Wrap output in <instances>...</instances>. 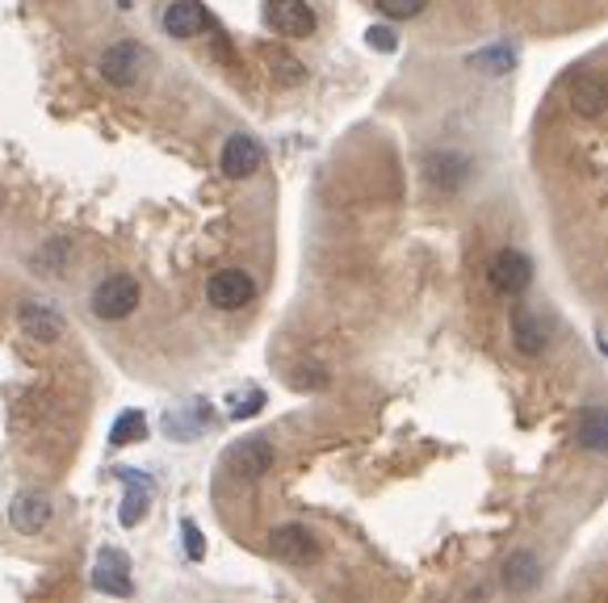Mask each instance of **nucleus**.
I'll return each mask as SVG.
<instances>
[{"label":"nucleus","instance_id":"obj_1","mask_svg":"<svg viewBox=\"0 0 608 603\" xmlns=\"http://www.w3.org/2000/svg\"><path fill=\"white\" fill-rule=\"evenodd\" d=\"M139 302H143V289H139V282H134L131 273H110V277L97 282L93 298H89V310H93L101 323H122L139 310Z\"/></svg>","mask_w":608,"mask_h":603},{"label":"nucleus","instance_id":"obj_2","mask_svg":"<svg viewBox=\"0 0 608 603\" xmlns=\"http://www.w3.org/2000/svg\"><path fill=\"white\" fill-rule=\"evenodd\" d=\"M143 68H148V51H143L139 42H131V38L110 42V47L97 55V72H101L105 84H114V89H134Z\"/></svg>","mask_w":608,"mask_h":603},{"label":"nucleus","instance_id":"obj_3","mask_svg":"<svg viewBox=\"0 0 608 603\" xmlns=\"http://www.w3.org/2000/svg\"><path fill=\"white\" fill-rule=\"evenodd\" d=\"M273 461H277V452L268 444L265 436H244V440H235L227 452H223V470L235 478V482H261L268 470H273Z\"/></svg>","mask_w":608,"mask_h":603},{"label":"nucleus","instance_id":"obj_4","mask_svg":"<svg viewBox=\"0 0 608 603\" xmlns=\"http://www.w3.org/2000/svg\"><path fill=\"white\" fill-rule=\"evenodd\" d=\"M487 282H492L495 294L520 298L533 282V260L525 252H516V247H499L492 256V268H487Z\"/></svg>","mask_w":608,"mask_h":603},{"label":"nucleus","instance_id":"obj_5","mask_svg":"<svg viewBox=\"0 0 608 603\" xmlns=\"http://www.w3.org/2000/svg\"><path fill=\"white\" fill-rule=\"evenodd\" d=\"M268 553L285 565H311L320 558V536L306 524H277L268 532Z\"/></svg>","mask_w":608,"mask_h":603},{"label":"nucleus","instance_id":"obj_6","mask_svg":"<svg viewBox=\"0 0 608 603\" xmlns=\"http://www.w3.org/2000/svg\"><path fill=\"white\" fill-rule=\"evenodd\" d=\"M219 168H223L227 181H247V176H256L265 168V147L244 131L227 134V143L219 151Z\"/></svg>","mask_w":608,"mask_h":603},{"label":"nucleus","instance_id":"obj_7","mask_svg":"<svg viewBox=\"0 0 608 603\" xmlns=\"http://www.w3.org/2000/svg\"><path fill=\"white\" fill-rule=\"evenodd\" d=\"M252 298H256V282L244 268H219L206 282V302L214 310H244Z\"/></svg>","mask_w":608,"mask_h":603},{"label":"nucleus","instance_id":"obj_8","mask_svg":"<svg viewBox=\"0 0 608 603\" xmlns=\"http://www.w3.org/2000/svg\"><path fill=\"white\" fill-rule=\"evenodd\" d=\"M265 21L273 34L285 38H311L315 34V9L306 0H268Z\"/></svg>","mask_w":608,"mask_h":603},{"label":"nucleus","instance_id":"obj_9","mask_svg":"<svg viewBox=\"0 0 608 603\" xmlns=\"http://www.w3.org/2000/svg\"><path fill=\"white\" fill-rule=\"evenodd\" d=\"M567 101H570V110L579 113V117H588V122L605 117L608 113V80L605 75H596V72L570 75Z\"/></svg>","mask_w":608,"mask_h":603},{"label":"nucleus","instance_id":"obj_10","mask_svg":"<svg viewBox=\"0 0 608 603\" xmlns=\"http://www.w3.org/2000/svg\"><path fill=\"white\" fill-rule=\"evenodd\" d=\"M164 34L176 38V42H185V38H197L210 30V9L202 0H172L169 9H164Z\"/></svg>","mask_w":608,"mask_h":603},{"label":"nucleus","instance_id":"obj_11","mask_svg":"<svg viewBox=\"0 0 608 603\" xmlns=\"http://www.w3.org/2000/svg\"><path fill=\"white\" fill-rule=\"evenodd\" d=\"M499 583L504 591H513V595H529L541 586V558L533 553V549H513L504 565H499Z\"/></svg>","mask_w":608,"mask_h":603},{"label":"nucleus","instance_id":"obj_12","mask_svg":"<svg viewBox=\"0 0 608 603\" xmlns=\"http://www.w3.org/2000/svg\"><path fill=\"white\" fill-rule=\"evenodd\" d=\"M18 323L34 344H59L63 331H68V319L59 315L55 306H47V302H26L18 310Z\"/></svg>","mask_w":608,"mask_h":603},{"label":"nucleus","instance_id":"obj_13","mask_svg":"<svg viewBox=\"0 0 608 603\" xmlns=\"http://www.w3.org/2000/svg\"><path fill=\"white\" fill-rule=\"evenodd\" d=\"M513 348L520 357H541L550 348V327L529 306H516L513 310Z\"/></svg>","mask_w":608,"mask_h":603},{"label":"nucleus","instance_id":"obj_14","mask_svg":"<svg viewBox=\"0 0 608 603\" xmlns=\"http://www.w3.org/2000/svg\"><path fill=\"white\" fill-rule=\"evenodd\" d=\"M93 591L105 595H134L131 583V558H122L118 549H101L93 565Z\"/></svg>","mask_w":608,"mask_h":603},{"label":"nucleus","instance_id":"obj_15","mask_svg":"<svg viewBox=\"0 0 608 603\" xmlns=\"http://www.w3.org/2000/svg\"><path fill=\"white\" fill-rule=\"evenodd\" d=\"M424 176H428L440 193H454V188L466 185V176H470V160L457 155V151H433V155L424 160Z\"/></svg>","mask_w":608,"mask_h":603},{"label":"nucleus","instance_id":"obj_16","mask_svg":"<svg viewBox=\"0 0 608 603\" xmlns=\"http://www.w3.org/2000/svg\"><path fill=\"white\" fill-rule=\"evenodd\" d=\"M9 524L26 532V536H34L42 528L51 524V503H47V494H34V490H21L18 499L9 503Z\"/></svg>","mask_w":608,"mask_h":603},{"label":"nucleus","instance_id":"obj_17","mask_svg":"<svg viewBox=\"0 0 608 603\" xmlns=\"http://www.w3.org/2000/svg\"><path fill=\"white\" fill-rule=\"evenodd\" d=\"M575 444L584 452H608V407L591 402L575 419Z\"/></svg>","mask_w":608,"mask_h":603},{"label":"nucleus","instance_id":"obj_18","mask_svg":"<svg viewBox=\"0 0 608 603\" xmlns=\"http://www.w3.org/2000/svg\"><path fill=\"white\" fill-rule=\"evenodd\" d=\"M118 478L126 482V499H122V508H118V520H122V528H134L143 515H148L152 478H143V473H134V470H118Z\"/></svg>","mask_w":608,"mask_h":603},{"label":"nucleus","instance_id":"obj_19","mask_svg":"<svg viewBox=\"0 0 608 603\" xmlns=\"http://www.w3.org/2000/svg\"><path fill=\"white\" fill-rule=\"evenodd\" d=\"M148 436V419H143V411H126L114 419V428H110V444H139Z\"/></svg>","mask_w":608,"mask_h":603},{"label":"nucleus","instance_id":"obj_20","mask_svg":"<svg viewBox=\"0 0 608 603\" xmlns=\"http://www.w3.org/2000/svg\"><path fill=\"white\" fill-rule=\"evenodd\" d=\"M378 4L382 18L391 21H407V18H419L424 9H428V0H374Z\"/></svg>","mask_w":608,"mask_h":603},{"label":"nucleus","instance_id":"obj_21","mask_svg":"<svg viewBox=\"0 0 608 603\" xmlns=\"http://www.w3.org/2000/svg\"><path fill=\"white\" fill-rule=\"evenodd\" d=\"M478 72H508L513 68V51L508 47H499V51H483V55L470 59Z\"/></svg>","mask_w":608,"mask_h":603},{"label":"nucleus","instance_id":"obj_22","mask_svg":"<svg viewBox=\"0 0 608 603\" xmlns=\"http://www.w3.org/2000/svg\"><path fill=\"white\" fill-rule=\"evenodd\" d=\"M181 545H185V558H193V562H202V558H206V541H202V528L193 524V520H185V524H181Z\"/></svg>","mask_w":608,"mask_h":603},{"label":"nucleus","instance_id":"obj_23","mask_svg":"<svg viewBox=\"0 0 608 603\" xmlns=\"http://www.w3.org/2000/svg\"><path fill=\"white\" fill-rule=\"evenodd\" d=\"M365 42H369L374 51H382V55L399 51V34H395L391 25H369V30H365Z\"/></svg>","mask_w":608,"mask_h":603},{"label":"nucleus","instance_id":"obj_24","mask_svg":"<svg viewBox=\"0 0 608 603\" xmlns=\"http://www.w3.org/2000/svg\"><path fill=\"white\" fill-rule=\"evenodd\" d=\"M273 59V72H277V80H285V84H298L303 80V63L298 59H290V55H268Z\"/></svg>","mask_w":608,"mask_h":603},{"label":"nucleus","instance_id":"obj_25","mask_svg":"<svg viewBox=\"0 0 608 603\" xmlns=\"http://www.w3.org/2000/svg\"><path fill=\"white\" fill-rule=\"evenodd\" d=\"M261 407H265V395H261V390H252V395L244 398V402H240V407H235V419H247V415H256L261 411Z\"/></svg>","mask_w":608,"mask_h":603},{"label":"nucleus","instance_id":"obj_26","mask_svg":"<svg viewBox=\"0 0 608 603\" xmlns=\"http://www.w3.org/2000/svg\"><path fill=\"white\" fill-rule=\"evenodd\" d=\"M290 386H298V390H315V386H327V374H290Z\"/></svg>","mask_w":608,"mask_h":603},{"label":"nucleus","instance_id":"obj_27","mask_svg":"<svg viewBox=\"0 0 608 603\" xmlns=\"http://www.w3.org/2000/svg\"><path fill=\"white\" fill-rule=\"evenodd\" d=\"M114 4H118V9H131L134 0H114Z\"/></svg>","mask_w":608,"mask_h":603}]
</instances>
